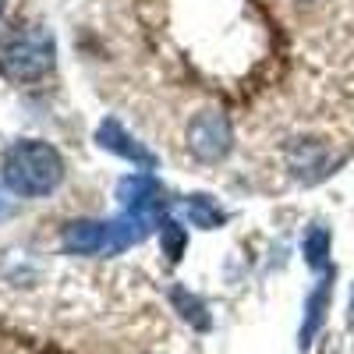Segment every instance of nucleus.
<instances>
[{"label": "nucleus", "mask_w": 354, "mask_h": 354, "mask_svg": "<svg viewBox=\"0 0 354 354\" xmlns=\"http://www.w3.org/2000/svg\"><path fill=\"white\" fill-rule=\"evenodd\" d=\"M0 177L11 195L21 198H43L50 192L61 188L64 181V160L50 142L39 138H21L8 145L4 163H0Z\"/></svg>", "instance_id": "f257e3e1"}, {"label": "nucleus", "mask_w": 354, "mask_h": 354, "mask_svg": "<svg viewBox=\"0 0 354 354\" xmlns=\"http://www.w3.org/2000/svg\"><path fill=\"white\" fill-rule=\"evenodd\" d=\"M57 64V39L43 25H25L0 36V75L8 82H39Z\"/></svg>", "instance_id": "f03ea898"}, {"label": "nucleus", "mask_w": 354, "mask_h": 354, "mask_svg": "<svg viewBox=\"0 0 354 354\" xmlns=\"http://www.w3.org/2000/svg\"><path fill=\"white\" fill-rule=\"evenodd\" d=\"M156 223L135 213H121L117 220H75L64 227V248L71 255H117L138 245Z\"/></svg>", "instance_id": "7ed1b4c3"}, {"label": "nucleus", "mask_w": 354, "mask_h": 354, "mask_svg": "<svg viewBox=\"0 0 354 354\" xmlns=\"http://www.w3.org/2000/svg\"><path fill=\"white\" fill-rule=\"evenodd\" d=\"M188 149L195 160L202 163H220L230 149H234V128L230 117L216 106H205L192 117L188 124Z\"/></svg>", "instance_id": "20e7f679"}, {"label": "nucleus", "mask_w": 354, "mask_h": 354, "mask_svg": "<svg viewBox=\"0 0 354 354\" xmlns=\"http://www.w3.org/2000/svg\"><path fill=\"white\" fill-rule=\"evenodd\" d=\"M117 198H121L124 213H135L149 223H163L160 216L167 213V192L163 185H156V177L149 174H131L117 185Z\"/></svg>", "instance_id": "39448f33"}, {"label": "nucleus", "mask_w": 354, "mask_h": 354, "mask_svg": "<svg viewBox=\"0 0 354 354\" xmlns=\"http://www.w3.org/2000/svg\"><path fill=\"white\" fill-rule=\"evenodd\" d=\"M287 163L294 170V177H301L305 185L312 181H322L333 167L337 160L330 156V149L322 142H312V138H301V142H290L287 145Z\"/></svg>", "instance_id": "423d86ee"}, {"label": "nucleus", "mask_w": 354, "mask_h": 354, "mask_svg": "<svg viewBox=\"0 0 354 354\" xmlns=\"http://www.w3.org/2000/svg\"><path fill=\"white\" fill-rule=\"evenodd\" d=\"M96 142L103 145L106 153H113V156H121V160H128V163H135V167H156V156L145 149L142 142H135V135L131 131H124L121 128V121H113V117H106V121L96 128Z\"/></svg>", "instance_id": "0eeeda50"}, {"label": "nucleus", "mask_w": 354, "mask_h": 354, "mask_svg": "<svg viewBox=\"0 0 354 354\" xmlns=\"http://www.w3.org/2000/svg\"><path fill=\"white\" fill-rule=\"evenodd\" d=\"M330 294H333L330 277L308 294V301H305V322H301V333H298V347L301 351H308L312 340H315V333L322 330V319H326V308H330Z\"/></svg>", "instance_id": "6e6552de"}, {"label": "nucleus", "mask_w": 354, "mask_h": 354, "mask_svg": "<svg viewBox=\"0 0 354 354\" xmlns=\"http://www.w3.org/2000/svg\"><path fill=\"white\" fill-rule=\"evenodd\" d=\"M185 220L192 227H202V230H216L227 223V213L209 198V195H188L185 198Z\"/></svg>", "instance_id": "1a4fd4ad"}, {"label": "nucleus", "mask_w": 354, "mask_h": 354, "mask_svg": "<svg viewBox=\"0 0 354 354\" xmlns=\"http://www.w3.org/2000/svg\"><path fill=\"white\" fill-rule=\"evenodd\" d=\"M301 252H305V262L312 266V270H322L330 259V230L326 227H312L305 234V241H301Z\"/></svg>", "instance_id": "9d476101"}, {"label": "nucleus", "mask_w": 354, "mask_h": 354, "mask_svg": "<svg viewBox=\"0 0 354 354\" xmlns=\"http://www.w3.org/2000/svg\"><path fill=\"white\" fill-rule=\"evenodd\" d=\"M170 298H174L177 312H181L195 330H209V315H205V305L195 298V294H188V290H181V287H174V290H170Z\"/></svg>", "instance_id": "9b49d317"}, {"label": "nucleus", "mask_w": 354, "mask_h": 354, "mask_svg": "<svg viewBox=\"0 0 354 354\" xmlns=\"http://www.w3.org/2000/svg\"><path fill=\"white\" fill-rule=\"evenodd\" d=\"M160 241H163V255L170 262H181L185 248H188V238H185V227L174 223V220H163L160 223Z\"/></svg>", "instance_id": "f8f14e48"}, {"label": "nucleus", "mask_w": 354, "mask_h": 354, "mask_svg": "<svg viewBox=\"0 0 354 354\" xmlns=\"http://www.w3.org/2000/svg\"><path fill=\"white\" fill-rule=\"evenodd\" d=\"M11 209H15L11 198H4V192H0V220H8V216H11Z\"/></svg>", "instance_id": "ddd939ff"}, {"label": "nucleus", "mask_w": 354, "mask_h": 354, "mask_svg": "<svg viewBox=\"0 0 354 354\" xmlns=\"http://www.w3.org/2000/svg\"><path fill=\"white\" fill-rule=\"evenodd\" d=\"M347 326L354 330V283H351V298H347Z\"/></svg>", "instance_id": "4468645a"}, {"label": "nucleus", "mask_w": 354, "mask_h": 354, "mask_svg": "<svg viewBox=\"0 0 354 354\" xmlns=\"http://www.w3.org/2000/svg\"><path fill=\"white\" fill-rule=\"evenodd\" d=\"M0 15H4V0H0Z\"/></svg>", "instance_id": "2eb2a0df"}]
</instances>
